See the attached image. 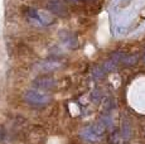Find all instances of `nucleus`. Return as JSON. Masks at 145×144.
<instances>
[{"label":"nucleus","mask_w":145,"mask_h":144,"mask_svg":"<svg viewBox=\"0 0 145 144\" xmlns=\"http://www.w3.org/2000/svg\"><path fill=\"white\" fill-rule=\"evenodd\" d=\"M62 66V63H61V61L58 60H46V61H42V62L37 63V66H35V70L39 71V72H52V71H56L58 70V68Z\"/></svg>","instance_id":"nucleus-6"},{"label":"nucleus","mask_w":145,"mask_h":144,"mask_svg":"<svg viewBox=\"0 0 145 144\" xmlns=\"http://www.w3.org/2000/svg\"><path fill=\"white\" fill-rule=\"evenodd\" d=\"M47 9H48L53 15L61 16V18L68 14L66 5L63 4L61 0H49V1L47 3Z\"/></svg>","instance_id":"nucleus-5"},{"label":"nucleus","mask_w":145,"mask_h":144,"mask_svg":"<svg viewBox=\"0 0 145 144\" xmlns=\"http://www.w3.org/2000/svg\"><path fill=\"white\" fill-rule=\"evenodd\" d=\"M67 3H71V4H78V3H90L92 0H66Z\"/></svg>","instance_id":"nucleus-8"},{"label":"nucleus","mask_w":145,"mask_h":144,"mask_svg":"<svg viewBox=\"0 0 145 144\" xmlns=\"http://www.w3.org/2000/svg\"><path fill=\"white\" fill-rule=\"evenodd\" d=\"M51 95L38 88H30L24 94V100L33 106H44L51 102Z\"/></svg>","instance_id":"nucleus-1"},{"label":"nucleus","mask_w":145,"mask_h":144,"mask_svg":"<svg viewBox=\"0 0 145 144\" xmlns=\"http://www.w3.org/2000/svg\"><path fill=\"white\" fill-rule=\"evenodd\" d=\"M104 132H105L104 126H102L100 123H96V124H92V125H90V126H86V128L80 133V135L85 142L96 143L101 139Z\"/></svg>","instance_id":"nucleus-2"},{"label":"nucleus","mask_w":145,"mask_h":144,"mask_svg":"<svg viewBox=\"0 0 145 144\" xmlns=\"http://www.w3.org/2000/svg\"><path fill=\"white\" fill-rule=\"evenodd\" d=\"M33 86L42 91H49L57 86V81L51 76H40L33 81Z\"/></svg>","instance_id":"nucleus-4"},{"label":"nucleus","mask_w":145,"mask_h":144,"mask_svg":"<svg viewBox=\"0 0 145 144\" xmlns=\"http://www.w3.org/2000/svg\"><path fill=\"white\" fill-rule=\"evenodd\" d=\"M63 43H65L68 48H72V49H74L77 46H78L77 38L74 37L73 34H71V33H66V35L63 37Z\"/></svg>","instance_id":"nucleus-7"},{"label":"nucleus","mask_w":145,"mask_h":144,"mask_svg":"<svg viewBox=\"0 0 145 144\" xmlns=\"http://www.w3.org/2000/svg\"><path fill=\"white\" fill-rule=\"evenodd\" d=\"M27 18L29 19V22H32L34 26H39V27H44V26H49V23H52L53 19L52 18H47L44 14H42L40 12L34 9H29L27 12Z\"/></svg>","instance_id":"nucleus-3"},{"label":"nucleus","mask_w":145,"mask_h":144,"mask_svg":"<svg viewBox=\"0 0 145 144\" xmlns=\"http://www.w3.org/2000/svg\"><path fill=\"white\" fill-rule=\"evenodd\" d=\"M143 61L145 62V52H144V56H143Z\"/></svg>","instance_id":"nucleus-9"}]
</instances>
